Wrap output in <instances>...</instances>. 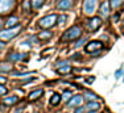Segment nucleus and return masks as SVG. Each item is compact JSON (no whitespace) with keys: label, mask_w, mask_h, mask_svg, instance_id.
<instances>
[{"label":"nucleus","mask_w":124,"mask_h":113,"mask_svg":"<svg viewBox=\"0 0 124 113\" xmlns=\"http://www.w3.org/2000/svg\"><path fill=\"white\" fill-rule=\"evenodd\" d=\"M12 66H11V63H8V62H1L0 63V71L1 72H9Z\"/></svg>","instance_id":"6ab92c4d"},{"label":"nucleus","mask_w":124,"mask_h":113,"mask_svg":"<svg viewBox=\"0 0 124 113\" xmlns=\"http://www.w3.org/2000/svg\"><path fill=\"white\" fill-rule=\"evenodd\" d=\"M122 74H123V70H122V68H119V70L115 72V79H119L120 76H122Z\"/></svg>","instance_id":"c85d7f7f"},{"label":"nucleus","mask_w":124,"mask_h":113,"mask_svg":"<svg viewBox=\"0 0 124 113\" xmlns=\"http://www.w3.org/2000/svg\"><path fill=\"white\" fill-rule=\"evenodd\" d=\"M85 97L82 95H75V96H71L67 101V106L69 108H74V106H79L82 103H83Z\"/></svg>","instance_id":"0eeeda50"},{"label":"nucleus","mask_w":124,"mask_h":113,"mask_svg":"<svg viewBox=\"0 0 124 113\" xmlns=\"http://www.w3.org/2000/svg\"><path fill=\"white\" fill-rule=\"evenodd\" d=\"M23 8H24V9H25L26 12L29 11V8H31V4H29L28 0H25V1H24V4H23Z\"/></svg>","instance_id":"cd10ccee"},{"label":"nucleus","mask_w":124,"mask_h":113,"mask_svg":"<svg viewBox=\"0 0 124 113\" xmlns=\"http://www.w3.org/2000/svg\"><path fill=\"white\" fill-rule=\"evenodd\" d=\"M73 7V0H60L57 4V8L61 11H67Z\"/></svg>","instance_id":"9b49d317"},{"label":"nucleus","mask_w":124,"mask_h":113,"mask_svg":"<svg viewBox=\"0 0 124 113\" xmlns=\"http://www.w3.org/2000/svg\"><path fill=\"white\" fill-rule=\"evenodd\" d=\"M15 76H26V75H31V72H15Z\"/></svg>","instance_id":"c756f323"},{"label":"nucleus","mask_w":124,"mask_h":113,"mask_svg":"<svg viewBox=\"0 0 124 113\" xmlns=\"http://www.w3.org/2000/svg\"><path fill=\"white\" fill-rule=\"evenodd\" d=\"M86 112H87L86 106H81V105H79L78 108L75 109V112H74V113H86Z\"/></svg>","instance_id":"a878e982"},{"label":"nucleus","mask_w":124,"mask_h":113,"mask_svg":"<svg viewBox=\"0 0 124 113\" xmlns=\"http://www.w3.org/2000/svg\"><path fill=\"white\" fill-rule=\"evenodd\" d=\"M52 32H49L48 29L46 30H44V32H41L40 34H38V38H40L41 41H46V40H49V38H52Z\"/></svg>","instance_id":"a211bd4d"},{"label":"nucleus","mask_w":124,"mask_h":113,"mask_svg":"<svg viewBox=\"0 0 124 113\" xmlns=\"http://www.w3.org/2000/svg\"><path fill=\"white\" fill-rule=\"evenodd\" d=\"M61 95L60 93H53L52 95V97H50V105L52 106H57L58 104L61 103Z\"/></svg>","instance_id":"2eb2a0df"},{"label":"nucleus","mask_w":124,"mask_h":113,"mask_svg":"<svg viewBox=\"0 0 124 113\" xmlns=\"http://www.w3.org/2000/svg\"><path fill=\"white\" fill-rule=\"evenodd\" d=\"M44 3H45V0H32V7L34 9H40L44 5Z\"/></svg>","instance_id":"412c9836"},{"label":"nucleus","mask_w":124,"mask_h":113,"mask_svg":"<svg viewBox=\"0 0 124 113\" xmlns=\"http://www.w3.org/2000/svg\"><path fill=\"white\" fill-rule=\"evenodd\" d=\"M4 49V43H3V41H0V50Z\"/></svg>","instance_id":"473e14b6"},{"label":"nucleus","mask_w":124,"mask_h":113,"mask_svg":"<svg viewBox=\"0 0 124 113\" xmlns=\"http://www.w3.org/2000/svg\"><path fill=\"white\" fill-rule=\"evenodd\" d=\"M57 71L58 74H69L71 71V66H70L69 61H61L57 64Z\"/></svg>","instance_id":"423d86ee"},{"label":"nucleus","mask_w":124,"mask_h":113,"mask_svg":"<svg viewBox=\"0 0 124 113\" xmlns=\"http://www.w3.org/2000/svg\"><path fill=\"white\" fill-rule=\"evenodd\" d=\"M15 7V0H0V14L8 13Z\"/></svg>","instance_id":"20e7f679"},{"label":"nucleus","mask_w":124,"mask_h":113,"mask_svg":"<svg viewBox=\"0 0 124 113\" xmlns=\"http://www.w3.org/2000/svg\"><path fill=\"white\" fill-rule=\"evenodd\" d=\"M123 82H124V79H123Z\"/></svg>","instance_id":"c9c22d12"},{"label":"nucleus","mask_w":124,"mask_h":113,"mask_svg":"<svg viewBox=\"0 0 124 113\" xmlns=\"http://www.w3.org/2000/svg\"><path fill=\"white\" fill-rule=\"evenodd\" d=\"M42 95H44V90H42V88H38V90L32 91L31 93L28 95V99L31 100V101H34V100L40 99V97L42 96Z\"/></svg>","instance_id":"f8f14e48"},{"label":"nucleus","mask_w":124,"mask_h":113,"mask_svg":"<svg viewBox=\"0 0 124 113\" xmlns=\"http://www.w3.org/2000/svg\"><path fill=\"white\" fill-rule=\"evenodd\" d=\"M71 96H73V92H71V91H65L63 93H62V96H61V97H62L63 100H69Z\"/></svg>","instance_id":"b1692460"},{"label":"nucleus","mask_w":124,"mask_h":113,"mask_svg":"<svg viewBox=\"0 0 124 113\" xmlns=\"http://www.w3.org/2000/svg\"><path fill=\"white\" fill-rule=\"evenodd\" d=\"M28 54L26 53H11L8 54V61L11 62H17V61H23V59H26Z\"/></svg>","instance_id":"9d476101"},{"label":"nucleus","mask_w":124,"mask_h":113,"mask_svg":"<svg viewBox=\"0 0 124 113\" xmlns=\"http://www.w3.org/2000/svg\"><path fill=\"white\" fill-rule=\"evenodd\" d=\"M94 80H95V78H94V76H88V79H86V82H87V83H93Z\"/></svg>","instance_id":"7c9ffc66"},{"label":"nucleus","mask_w":124,"mask_h":113,"mask_svg":"<svg viewBox=\"0 0 124 113\" xmlns=\"http://www.w3.org/2000/svg\"><path fill=\"white\" fill-rule=\"evenodd\" d=\"M3 101H4L5 105H15V104L19 103V97L17 96H9V97H7V99H4Z\"/></svg>","instance_id":"f3484780"},{"label":"nucleus","mask_w":124,"mask_h":113,"mask_svg":"<svg viewBox=\"0 0 124 113\" xmlns=\"http://www.w3.org/2000/svg\"><path fill=\"white\" fill-rule=\"evenodd\" d=\"M57 19L58 16L54 13H50V14H46L45 17H42V19L38 21V26H40L41 29H50L52 26H54L55 24H57Z\"/></svg>","instance_id":"f03ea898"},{"label":"nucleus","mask_w":124,"mask_h":113,"mask_svg":"<svg viewBox=\"0 0 124 113\" xmlns=\"http://www.w3.org/2000/svg\"><path fill=\"white\" fill-rule=\"evenodd\" d=\"M103 43L100 42V41H91V42H88L86 47H85V50H86L87 53H96L98 50L102 49Z\"/></svg>","instance_id":"39448f33"},{"label":"nucleus","mask_w":124,"mask_h":113,"mask_svg":"<svg viewBox=\"0 0 124 113\" xmlns=\"http://www.w3.org/2000/svg\"><path fill=\"white\" fill-rule=\"evenodd\" d=\"M100 25H102V19H100V17L95 16L88 21V29H90V30H98L100 28Z\"/></svg>","instance_id":"1a4fd4ad"},{"label":"nucleus","mask_w":124,"mask_h":113,"mask_svg":"<svg viewBox=\"0 0 124 113\" xmlns=\"http://www.w3.org/2000/svg\"><path fill=\"white\" fill-rule=\"evenodd\" d=\"M124 1V0H110V7L112 9H115V8L120 7V4Z\"/></svg>","instance_id":"5701e85b"},{"label":"nucleus","mask_w":124,"mask_h":113,"mask_svg":"<svg viewBox=\"0 0 124 113\" xmlns=\"http://www.w3.org/2000/svg\"><path fill=\"white\" fill-rule=\"evenodd\" d=\"M17 22H19V17L17 16H11V17H8L7 21H5V26H7L8 29L15 28V26L17 25Z\"/></svg>","instance_id":"4468645a"},{"label":"nucleus","mask_w":124,"mask_h":113,"mask_svg":"<svg viewBox=\"0 0 124 113\" xmlns=\"http://www.w3.org/2000/svg\"><path fill=\"white\" fill-rule=\"evenodd\" d=\"M21 32V26H16V28H9L5 30H0V41H11L16 37Z\"/></svg>","instance_id":"7ed1b4c3"},{"label":"nucleus","mask_w":124,"mask_h":113,"mask_svg":"<svg viewBox=\"0 0 124 113\" xmlns=\"http://www.w3.org/2000/svg\"><path fill=\"white\" fill-rule=\"evenodd\" d=\"M100 14H102V17H104V19H107L108 14H110V5H108V3L103 1L102 4H100Z\"/></svg>","instance_id":"ddd939ff"},{"label":"nucleus","mask_w":124,"mask_h":113,"mask_svg":"<svg viewBox=\"0 0 124 113\" xmlns=\"http://www.w3.org/2000/svg\"><path fill=\"white\" fill-rule=\"evenodd\" d=\"M112 20H114V21H117V20H119V13H115L114 16H112Z\"/></svg>","instance_id":"2f4dec72"},{"label":"nucleus","mask_w":124,"mask_h":113,"mask_svg":"<svg viewBox=\"0 0 124 113\" xmlns=\"http://www.w3.org/2000/svg\"><path fill=\"white\" fill-rule=\"evenodd\" d=\"M3 26H4V24H3L1 21H0V30H1V29H3Z\"/></svg>","instance_id":"f704fd0d"},{"label":"nucleus","mask_w":124,"mask_h":113,"mask_svg":"<svg viewBox=\"0 0 124 113\" xmlns=\"http://www.w3.org/2000/svg\"><path fill=\"white\" fill-rule=\"evenodd\" d=\"M16 113H23V109L20 108V109H16Z\"/></svg>","instance_id":"72a5a7b5"},{"label":"nucleus","mask_w":124,"mask_h":113,"mask_svg":"<svg viewBox=\"0 0 124 113\" xmlns=\"http://www.w3.org/2000/svg\"><path fill=\"white\" fill-rule=\"evenodd\" d=\"M82 35V29L81 26L75 25V26H71L69 28L61 37V41L62 42H69V41H74L77 38H79Z\"/></svg>","instance_id":"f257e3e1"},{"label":"nucleus","mask_w":124,"mask_h":113,"mask_svg":"<svg viewBox=\"0 0 124 113\" xmlns=\"http://www.w3.org/2000/svg\"><path fill=\"white\" fill-rule=\"evenodd\" d=\"M86 109H87V111L96 112V111H99V109H100V104L98 101H88V104L86 105Z\"/></svg>","instance_id":"dca6fc26"},{"label":"nucleus","mask_w":124,"mask_h":113,"mask_svg":"<svg viewBox=\"0 0 124 113\" xmlns=\"http://www.w3.org/2000/svg\"><path fill=\"white\" fill-rule=\"evenodd\" d=\"M86 41H87V38H86V37H81V38L78 40V42L75 43V46H74V47H79V46L85 45V43H86Z\"/></svg>","instance_id":"393cba45"},{"label":"nucleus","mask_w":124,"mask_h":113,"mask_svg":"<svg viewBox=\"0 0 124 113\" xmlns=\"http://www.w3.org/2000/svg\"><path fill=\"white\" fill-rule=\"evenodd\" d=\"M66 21H67V16H66V14H60V16H58V19H57V24H58V25H65Z\"/></svg>","instance_id":"4be33fe9"},{"label":"nucleus","mask_w":124,"mask_h":113,"mask_svg":"<svg viewBox=\"0 0 124 113\" xmlns=\"http://www.w3.org/2000/svg\"><path fill=\"white\" fill-rule=\"evenodd\" d=\"M7 92H8V90H7V88H5L3 84H0V96H3V95H5Z\"/></svg>","instance_id":"bb28decb"},{"label":"nucleus","mask_w":124,"mask_h":113,"mask_svg":"<svg viewBox=\"0 0 124 113\" xmlns=\"http://www.w3.org/2000/svg\"><path fill=\"white\" fill-rule=\"evenodd\" d=\"M83 97H85L86 100H88V101H95L96 99H99V97L96 96L95 93H91V92H85Z\"/></svg>","instance_id":"aec40b11"},{"label":"nucleus","mask_w":124,"mask_h":113,"mask_svg":"<svg viewBox=\"0 0 124 113\" xmlns=\"http://www.w3.org/2000/svg\"><path fill=\"white\" fill-rule=\"evenodd\" d=\"M96 3H98V0H85V5H83L85 13L87 14L94 13V11L96 8Z\"/></svg>","instance_id":"6e6552de"}]
</instances>
